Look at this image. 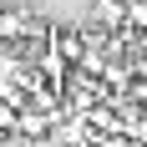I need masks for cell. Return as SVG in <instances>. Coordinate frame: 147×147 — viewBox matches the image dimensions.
I'll return each instance as SVG.
<instances>
[{
	"mask_svg": "<svg viewBox=\"0 0 147 147\" xmlns=\"http://www.w3.org/2000/svg\"><path fill=\"white\" fill-rule=\"evenodd\" d=\"M51 46H56L71 66H81V56H86V30H51Z\"/></svg>",
	"mask_w": 147,
	"mask_h": 147,
	"instance_id": "cell-2",
	"label": "cell"
},
{
	"mask_svg": "<svg viewBox=\"0 0 147 147\" xmlns=\"http://www.w3.org/2000/svg\"><path fill=\"white\" fill-rule=\"evenodd\" d=\"M15 122H20V107H15L10 96H0V132H10Z\"/></svg>",
	"mask_w": 147,
	"mask_h": 147,
	"instance_id": "cell-3",
	"label": "cell"
},
{
	"mask_svg": "<svg viewBox=\"0 0 147 147\" xmlns=\"http://www.w3.org/2000/svg\"><path fill=\"white\" fill-rule=\"evenodd\" d=\"M127 10H132L127 0H96V10H91V20H96L102 30H127Z\"/></svg>",
	"mask_w": 147,
	"mask_h": 147,
	"instance_id": "cell-1",
	"label": "cell"
}]
</instances>
